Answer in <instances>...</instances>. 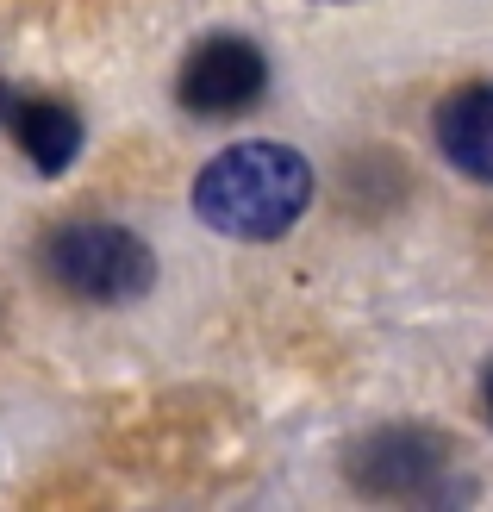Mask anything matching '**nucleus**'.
Here are the masks:
<instances>
[{
  "instance_id": "1",
  "label": "nucleus",
  "mask_w": 493,
  "mask_h": 512,
  "mask_svg": "<svg viewBox=\"0 0 493 512\" xmlns=\"http://www.w3.org/2000/svg\"><path fill=\"white\" fill-rule=\"evenodd\" d=\"M306 207H313V163L269 138L231 144L194 175V219L238 244L288 238Z\"/></svg>"
},
{
  "instance_id": "2",
  "label": "nucleus",
  "mask_w": 493,
  "mask_h": 512,
  "mask_svg": "<svg viewBox=\"0 0 493 512\" xmlns=\"http://www.w3.org/2000/svg\"><path fill=\"white\" fill-rule=\"evenodd\" d=\"M38 269L57 294L82 306H132L157 288V250L132 225L113 219H63L38 238Z\"/></svg>"
},
{
  "instance_id": "3",
  "label": "nucleus",
  "mask_w": 493,
  "mask_h": 512,
  "mask_svg": "<svg viewBox=\"0 0 493 512\" xmlns=\"http://www.w3.org/2000/svg\"><path fill=\"white\" fill-rule=\"evenodd\" d=\"M263 88H269V57H263V44H250L238 32L200 38L175 75V100L194 119H231V113L256 107Z\"/></svg>"
},
{
  "instance_id": "4",
  "label": "nucleus",
  "mask_w": 493,
  "mask_h": 512,
  "mask_svg": "<svg viewBox=\"0 0 493 512\" xmlns=\"http://www.w3.org/2000/svg\"><path fill=\"white\" fill-rule=\"evenodd\" d=\"M350 475L362 494L375 500H431L444 494V475H450V444L431 438V431H375L350 450Z\"/></svg>"
},
{
  "instance_id": "5",
  "label": "nucleus",
  "mask_w": 493,
  "mask_h": 512,
  "mask_svg": "<svg viewBox=\"0 0 493 512\" xmlns=\"http://www.w3.org/2000/svg\"><path fill=\"white\" fill-rule=\"evenodd\" d=\"M0 125L13 132V144L25 150V163H32L44 182L69 175L75 157H82V144H88V125L69 100L25 94V88H7V82H0Z\"/></svg>"
},
{
  "instance_id": "6",
  "label": "nucleus",
  "mask_w": 493,
  "mask_h": 512,
  "mask_svg": "<svg viewBox=\"0 0 493 512\" xmlns=\"http://www.w3.org/2000/svg\"><path fill=\"white\" fill-rule=\"evenodd\" d=\"M437 150L456 175L493 188V82H475L437 107Z\"/></svg>"
},
{
  "instance_id": "7",
  "label": "nucleus",
  "mask_w": 493,
  "mask_h": 512,
  "mask_svg": "<svg viewBox=\"0 0 493 512\" xmlns=\"http://www.w3.org/2000/svg\"><path fill=\"white\" fill-rule=\"evenodd\" d=\"M481 400H487V419H493V369H487V381H481Z\"/></svg>"
}]
</instances>
